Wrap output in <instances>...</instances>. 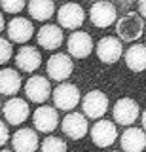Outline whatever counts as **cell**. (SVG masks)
<instances>
[{
  "instance_id": "6da1fadb",
  "label": "cell",
  "mask_w": 146,
  "mask_h": 152,
  "mask_svg": "<svg viewBox=\"0 0 146 152\" xmlns=\"http://www.w3.org/2000/svg\"><path fill=\"white\" fill-rule=\"evenodd\" d=\"M142 31H144V19L140 13H133V12L125 13L116 23V32L120 36V40L123 42H133L137 38H140Z\"/></svg>"
},
{
  "instance_id": "7a4b0ae2",
  "label": "cell",
  "mask_w": 146,
  "mask_h": 152,
  "mask_svg": "<svg viewBox=\"0 0 146 152\" xmlns=\"http://www.w3.org/2000/svg\"><path fill=\"white\" fill-rule=\"evenodd\" d=\"M53 103L55 107L61 108V110H72L74 107L80 103V91L74 84L63 82L55 88L53 91Z\"/></svg>"
},
{
  "instance_id": "3957f363",
  "label": "cell",
  "mask_w": 146,
  "mask_h": 152,
  "mask_svg": "<svg viewBox=\"0 0 146 152\" xmlns=\"http://www.w3.org/2000/svg\"><path fill=\"white\" fill-rule=\"evenodd\" d=\"M82 108L87 118H101L108 110V97L99 89H93L82 99Z\"/></svg>"
},
{
  "instance_id": "277c9868",
  "label": "cell",
  "mask_w": 146,
  "mask_h": 152,
  "mask_svg": "<svg viewBox=\"0 0 146 152\" xmlns=\"http://www.w3.org/2000/svg\"><path fill=\"white\" fill-rule=\"evenodd\" d=\"M123 53V48H121V40H118L116 36H105L99 40L97 44V57L102 63H116L118 59Z\"/></svg>"
},
{
  "instance_id": "5b68a950",
  "label": "cell",
  "mask_w": 146,
  "mask_h": 152,
  "mask_svg": "<svg viewBox=\"0 0 146 152\" xmlns=\"http://www.w3.org/2000/svg\"><path fill=\"white\" fill-rule=\"evenodd\" d=\"M72 70H74V63L70 61L68 55L55 53L49 57V61H48V76L49 78L57 80V82H63V80H67L72 74Z\"/></svg>"
},
{
  "instance_id": "8992f818",
  "label": "cell",
  "mask_w": 146,
  "mask_h": 152,
  "mask_svg": "<svg viewBox=\"0 0 146 152\" xmlns=\"http://www.w3.org/2000/svg\"><path fill=\"white\" fill-rule=\"evenodd\" d=\"M89 19H91V23L95 27L106 28L116 21V8L110 2H105V0L95 2L89 10Z\"/></svg>"
},
{
  "instance_id": "52a82bcc",
  "label": "cell",
  "mask_w": 146,
  "mask_h": 152,
  "mask_svg": "<svg viewBox=\"0 0 146 152\" xmlns=\"http://www.w3.org/2000/svg\"><path fill=\"white\" fill-rule=\"evenodd\" d=\"M139 114H140L139 104H137V101H133L129 97L120 99L114 107V120L118 124H121V126H131L139 118Z\"/></svg>"
},
{
  "instance_id": "ba28073f",
  "label": "cell",
  "mask_w": 146,
  "mask_h": 152,
  "mask_svg": "<svg viewBox=\"0 0 146 152\" xmlns=\"http://www.w3.org/2000/svg\"><path fill=\"white\" fill-rule=\"evenodd\" d=\"M67 48H68V51H70L72 57L84 59V57H87L93 51V40H91V36H89L87 32L76 31V32L70 34L68 42H67Z\"/></svg>"
},
{
  "instance_id": "9c48e42d",
  "label": "cell",
  "mask_w": 146,
  "mask_h": 152,
  "mask_svg": "<svg viewBox=\"0 0 146 152\" xmlns=\"http://www.w3.org/2000/svg\"><path fill=\"white\" fill-rule=\"evenodd\" d=\"M34 127L42 133H51L59 124V114L53 107H38L32 114Z\"/></svg>"
},
{
  "instance_id": "30bf717a",
  "label": "cell",
  "mask_w": 146,
  "mask_h": 152,
  "mask_svg": "<svg viewBox=\"0 0 146 152\" xmlns=\"http://www.w3.org/2000/svg\"><path fill=\"white\" fill-rule=\"evenodd\" d=\"M32 23L25 17H13L10 23H8V36H10L12 42H17V44H25L32 38Z\"/></svg>"
},
{
  "instance_id": "8fae6325",
  "label": "cell",
  "mask_w": 146,
  "mask_h": 152,
  "mask_svg": "<svg viewBox=\"0 0 146 152\" xmlns=\"http://www.w3.org/2000/svg\"><path fill=\"white\" fill-rule=\"evenodd\" d=\"M57 19H59V25L65 28H78L84 23V10L78 4L68 2L59 8Z\"/></svg>"
},
{
  "instance_id": "7c38bea8",
  "label": "cell",
  "mask_w": 146,
  "mask_h": 152,
  "mask_svg": "<svg viewBox=\"0 0 146 152\" xmlns=\"http://www.w3.org/2000/svg\"><path fill=\"white\" fill-rule=\"evenodd\" d=\"M2 110H4V116H6V122H10L12 126H19L29 118V104L25 103V99H19V97L10 99L2 107Z\"/></svg>"
},
{
  "instance_id": "4fadbf2b",
  "label": "cell",
  "mask_w": 146,
  "mask_h": 152,
  "mask_svg": "<svg viewBox=\"0 0 146 152\" xmlns=\"http://www.w3.org/2000/svg\"><path fill=\"white\" fill-rule=\"evenodd\" d=\"M49 91H51V86L48 82V78H44V76H32L25 84V93L32 103H44L49 97Z\"/></svg>"
},
{
  "instance_id": "5bb4252c",
  "label": "cell",
  "mask_w": 146,
  "mask_h": 152,
  "mask_svg": "<svg viewBox=\"0 0 146 152\" xmlns=\"http://www.w3.org/2000/svg\"><path fill=\"white\" fill-rule=\"evenodd\" d=\"M63 131H65V135H67V137H70V139H74V141L82 139V137L87 133L86 116L80 114V112L67 114V118L63 120Z\"/></svg>"
},
{
  "instance_id": "9a60e30c",
  "label": "cell",
  "mask_w": 146,
  "mask_h": 152,
  "mask_svg": "<svg viewBox=\"0 0 146 152\" xmlns=\"http://www.w3.org/2000/svg\"><path fill=\"white\" fill-rule=\"evenodd\" d=\"M118 133H116V126L112 122L101 120L91 127V139L97 146H110L116 141Z\"/></svg>"
},
{
  "instance_id": "2e32d148",
  "label": "cell",
  "mask_w": 146,
  "mask_h": 152,
  "mask_svg": "<svg viewBox=\"0 0 146 152\" xmlns=\"http://www.w3.org/2000/svg\"><path fill=\"white\" fill-rule=\"evenodd\" d=\"M12 145L17 152H32L38 148V135L34 129L29 127H21L13 133L12 137Z\"/></svg>"
},
{
  "instance_id": "e0dca14e",
  "label": "cell",
  "mask_w": 146,
  "mask_h": 152,
  "mask_svg": "<svg viewBox=\"0 0 146 152\" xmlns=\"http://www.w3.org/2000/svg\"><path fill=\"white\" fill-rule=\"evenodd\" d=\"M40 51L36 48H31V46H23L15 55V65L19 70H25V72H32L40 66Z\"/></svg>"
},
{
  "instance_id": "ac0fdd59",
  "label": "cell",
  "mask_w": 146,
  "mask_h": 152,
  "mask_svg": "<svg viewBox=\"0 0 146 152\" xmlns=\"http://www.w3.org/2000/svg\"><path fill=\"white\" fill-rule=\"evenodd\" d=\"M38 46L44 50H57L63 44V31L57 25H44L38 31Z\"/></svg>"
},
{
  "instance_id": "d6986e66",
  "label": "cell",
  "mask_w": 146,
  "mask_h": 152,
  "mask_svg": "<svg viewBox=\"0 0 146 152\" xmlns=\"http://www.w3.org/2000/svg\"><path fill=\"white\" fill-rule=\"evenodd\" d=\"M121 148L127 152H140L146 148V135L139 127H131L121 135Z\"/></svg>"
},
{
  "instance_id": "ffe728a7",
  "label": "cell",
  "mask_w": 146,
  "mask_h": 152,
  "mask_svg": "<svg viewBox=\"0 0 146 152\" xmlns=\"http://www.w3.org/2000/svg\"><path fill=\"white\" fill-rule=\"evenodd\" d=\"M21 89V76L13 69L0 70V93L4 95H15Z\"/></svg>"
},
{
  "instance_id": "44dd1931",
  "label": "cell",
  "mask_w": 146,
  "mask_h": 152,
  "mask_svg": "<svg viewBox=\"0 0 146 152\" xmlns=\"http://www.w3.org/2000/svg\"><path fill=\"white\" fill-rule=\"evenodd\" d=\"M125 63L131 70L135 72H140V70L146 69V46H131L129 50L125 51Z\"/></svg>"
},
{
  "instance_id": "7402d4cb",
  "label": "cell",
  "mask_w": 146,
  "mask_h": 152,
  "mask_svg": "<svg viewBox=\"0 0 146 152\" xmlns=\"http://www.w3.org/2000/svg\"><path fill=\"white\" fill-rule=\"evenodd\" d=\"M53 12H55L53 0H31L29 2V13L32 15V19L48 21L53 15Z\"/></svg>"
},
{
  "instance_id": "603a6c76",
  "label": "cell",
  "mask_w": 146,
  "mask_h": 152,
  "mask_svg": "<svg viewBox=\"0 0 146 152\" xmlns=\"http://www.w3.org/2000/svg\"><path fill=\"white\" fill-rule=\"evenodd\" d=\"M42 150L44 152H63V150H67V142L57 139V137H46V141L42 142Z\"/></svg>"
},
{
  "instance_id": "cb8c5ba5",
  "label": "cell",
  "mask_w": 146,
  "mask_h": 152,
  "mask_svg": "<svg viewBox=\"0 0 146 152\" xmlns=\"http://www.w3.org/2000/svg\"><path fill=\"white\" fill-rule=\"evenodd\" d=\"M0 6L8 13H19L25 8V0H0Z\"/></svg>"
},
{
  "instance_id": "d4e9b609",
  "label": "cell",
  "mask_w": 146,
  "mask_h": 152,
  "mask_svg": "<svg viewBox=\"0 0 146 152\" xmlns=\"http://www.w3.org/2000/svg\"><path fill=\"white\" fill-rule=\"evenodd\" d=\"M12 46L8 40H4V38H0V65L8 63V61L12 59Z\"/></svg>"
},
{
  "instance_id": "484cf974",
  "label": "cell",
  "mask_w": 146,
  "mask_h": 152,
  "mask_svg": "<svg viewBox=\"0 0 146 152\" xmlns=\"http://www.w3.org/2000/svg\"><path fill=\"white\" fill-rule=\"evenodd\" d=\"M8 139H10L8 127H6V124H4V122H0V146H2V145H6Z\"/></svg>"
},
{
  "instance_id": "4316f807",
  "label": "cell",
  "mask_w": 146,
  "mask_h": 152,
  "mask_svg": "<svg viewBox=\"0 0 146 152\" xmlns=\"http://www.w3.org/2000/svg\"><path fill=\"white\" fill-rule=\"evenodd\" d=\"M139 12L142 17H146V0H139Z\"/></svg>"
},
{
  "instance_id": "83f0119b",
  "label": "cell",
  "mask_w": 146,
  "mask_h": 152,
  "mask_svg": "<svg viewBox=\"0 0 146 152\" xmlns=\"http://www.w3.org/2000/svg\"><path fill=\"white\" fill-rule=\"evenodd\" d=\"M4 25H6V23H4V17H2V13H0V32L4 31Z\"/></svg>"
},
{
  "instance_id": "f1b7e54d",
  "label": "cell",
  "mask_w": 146,
  "mask_h": 152,
  "mask_svg": "<svg viewBox=\"0 0 146 152\" xmlns=\"http://www.w3.org/2000/svg\"><path fill=\"white\" fill-rule=\"evenodd\" d=\"M142 126H144V129H146V110L142 112Z\"/></svg>"
},
{
  "instance_id": "f546056e",
  "label": "cell",
  "mask_w": 146,
  "mask_h": 152,
  "mask_svg": "<svg viewBox=\"0 0 146 152\" xmlns=\"http://www.w3.org/2000/svg\"><path fill=\"white\" fill-rule=\"evenodd\" d=\"M0 110H2V103H0Z\"/></svg>"
}]
</instances>
